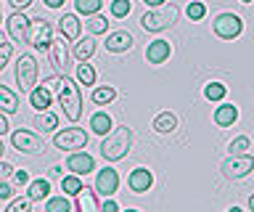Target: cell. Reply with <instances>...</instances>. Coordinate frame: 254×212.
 <instances>
[{
    "instance_id": "obj_1",
    "label": "cell",
    "mask_w": 254,
    "mask_h": 212,
    "mask_svg": "<svg viewBox=\"0 0 254 212\" xmlns=\"http://www.w3.org/2000/svg\"><path fill=\"white\" fill-rule=\"evenodd\" d=\"M48 90H59V104L64 106V114H66L69 122H77L82 117V93H79V85L71 82L66 74L51 77V80L43 82Z\"/></svg>"
},
{
    "instance_id": "obj_2",
    "label": "cell",
    "mask_w": 254,
    "mask_h": 212,
    "mask_svg": "<svg viewBox=\"0 0 254 212\" xmlns=\"http://www.w3.org/2000/svg\"><path fill=\"white\" fill-rule=\"evenodd\" d=\"M132 146V130L127 125H119V128H111L101 141V156L106 162H119L125 159L127 151Z\"/></svg>"
},
{
    "instance_id": "obj_3",
    "label": "cell",
    "mask_w": 254,
    "mask_h": 212,
    "mask_svg": "<svg viewBox=\"0 0 254 212\" xmlns=\"http://www.w3.org/2000/svg\"><path fill=\"white\" fill-rule=\"evenodd\" d=\"M180 16V8L175 3H164L159 5V8H151L148 13H143L140 19V27L146 29V32H162V29H170L175 21Z\"/></svg>"
},
{
    "instance_id": "obj_4",
    "label": "cell",
    "mask_w": 254,
    "mask_h": 212,
    "mask_svg": "<svg viewBox=\"0 0 254 212\" xmlns=\"http://www.w3.org/2000/svg\"><path fill=\"white\" fill-rule=\"evenodd\" d=\"M16 82H19L21 93H29L37 85V61L32 53H21L16 61Z\"/></svg>"
},
{
    "instance_id": "obj_5",
    "label": "cell",
    "mask_w": 254,
    "mask_h": 212,
    "mask_svg": "<svg viewBox=\"0 0 254 212\" xmlns=\"http://www.w3.org/2000/svg\"><path fill=\"white\" fill-rule=\"evenodd\" d=\"M222 175L228 180H241L254 170V156L252 154H230L225 162H222Z\"/></svg>"
},
{
    "instance_id": "obj_6",
    "label": "cell",
    "mask_w": 254,
    "mask_h": 212,
    "mask_svg": "<svg viewBox=\"0 0 254 212\" xmlns=\"http://www.w3.org/2000/svg\"><path fill=\"white\" fill-rule=\"evenodd\" d=\"M53 146L61 148V151H77V148H85L87 146V133L79 130V128H66L61 133L53 136Z\"/></svg>"
},
{
    "instance_id": "obj_7",
    "label": "cell",
    "mask_w": 254,
    "mask_h": 212,
    "mask_svg": "<svg viewBox=\"0 0 254 212\" xmlns=\"http://www.w3.org/2000/svg\"><path fill=\"white\" fill-rule=\"evenodd\" d=\"M53 40V27H51V21H45V19H29V35H27V43L32 45V48H37V51H43L48 48Z\"/></svg>"
},
{
    "instance_id": "obj_8",
    "label": "cell",
    "mask_w": 254,
    "mask_h": 212,
    "mask_svg": "<svg viewBox=\"0 0 254 212\" xmlns=\"http://www.w3.org/2000/svg\"><path fill=\"white\" fill-rule=\"evenodd\" d=\"M11 143L19 154H40L45 148V141L32 130H13Z\"/></svg>"
},
{
    "instance_id": "obj_9",
    "label": "cell",
    "mask_w": 254,
    "mask_h": 212,
    "mask_svg": "<svg viewBox=\"0 0 254 212\" xmlns=\"http://www.w3.org/2000/svg\"><path fill=\"white\" fill-rule=\"evenodd\" d=\"M214 35L222 37V40H233V37L241 35V29H244V21L236 16V13H220L217 19H214Z\"/></svg>"
},
{
    "instance_id": "obj_10",
    "label": "cell",
    "mask_w": 254,
    "mask_h": 212,
    "mask_svg": "<svg viewBox=\"0 0 254 212\" xmlns=\"http://www.w3.org/2000/svg\"><path fill=\"white\" fill-rule=\"evenodd\" d=\"M119 188V172L114 167H103L98 170V175H95V194L103 196V199H109V196H114Z\"/></svg>"
},
{
    "instance_id": "obj_11",
    "label": "cell",
    "mask_w": 254,
    "mask_h": 212,
    "mask_svg": "<svg viewBox=\"0 0 254 212\" xmlns=\"http://www.w3.org/2000/svg\"><path fill=\"white\" fill-rule=\"evenodd\" d=\"M8 27V35H11L13 43H27V35H29V19L24 16L21 11H13L5 21Z\"/></svg>"
},
{
    "instance_id": "obj_12",
    "label": "cell",
    "mask_w": 254,
    "mask_h": 212,
    "mask_svg": "<svg viewBox=\"0 0 254 212\" xmlns=\"http://www.w3.org/2000/svg\"><path fill=\"white\" fill-rule=\"evenodd\" d=\"M48 56H51V67L56 69V72H59V74H66L69 51H66L64 37H59V40H51V45H48Z\"/></svg>"
},
{
    "instance_id": "obj_13",
    "label": "cell",
    "mask_w": 254,
    "mask_h": 212,
    "mask_svg": "<svg viewBox=\"0 0 254 212\" xmlns=\"http://www.w3.org/2000/svg\"><path fill=\"white\" fill-rule=\"evenodd\" d=\"M66 170H71V175H87V172H93L95 170V159L87 151H74L66 159Z\"/></svg>"
},
{
    "instance_id": "obj_14",
    "label": "cell",
    "mask_w": 254,
    "mask_h": 212,
    "mask_svg": "<svg viewBox=\"0 0 254 212\" xmlns=\"http://www.w3.org/2000/svg\"><path fill=\"white\" fill-rule=\"evenodd\" d=\"M127 186H130V191L135 194H146L151 186H154V175H151V170L146 167H135L130 175H127Z\"/></svg>"
},
{
    "instance_id": "obj_15",
    "label": "cell",
    "mask_w": 254,
    "mask_h": 212,
    "mask_svg": "<svg viewBox=\"0 0 254 212\" xmlns=\"http://www.w3.org/2000/svg\"><path fill=\"white\" fill-rule=\"evenodd\" d=\"M170 53H172V45L167 40H154L146 48V59H148V64H164L170 59Z\"/></svg>"
},
{
    "instance_id": "obj_16",
    "label": "cell",
    "mask_w": 254,
    "mask_h": 212,
    "mask_svg": "<svg viewBox=\"0 0 254 212\" xmlns=\"http://www.w3.org/2000/svg\"><path fill=\"white\" fill-rule=\"evenodd\" d=\"M132 48V35L125 32V29H119V32H111L106 37V51L111 53H127Z\"/></svg>"
},
{
    "instance_id": "obj_17",
    "label": "cell",
    "mask_w": 254,
    "mask_h": 212,
    "mask_svg": "<svg viewBox=\"0 0 254 212\" xmlns=\"http://www.w3.org/2000/svg\"><path fill=\"white\" fill-rule=\"evenodd\" d=\"M77 210L79 212H101V204H98V194L95 188H87L82 186L77 194Z\"/></svg>"
},
{
    "instance_id": "obj_18",
    "label": "cell",
    "mask_w": 254,
    "mask_h": 212,
    "mask_svg": "<svg viewBox=\"0 0 254 212\" xmlns=\"http://www.w3.org/2000/svg\"><path fill=\"white\" fill-rule=\"evenodd\" d=\"M59 29H61V37H64V40H77L82 24H79V19L74 16V13H64V16L59 19Z\"/></svg>"
},
{
    "instance_id": "obj_19",
    "label": "cell",
    "mask_w": 254,
    "mask_h": 212,
    "mask_svg": "<svg viewBox=\"0 0 254 212\" xmlns=\"http://www.w3.org/2000/svg\"><path fill=\"white\" fill-rule=\"evenodd\" d=\"M51 101H53V96H51V90L45 88V85H35V88L29 90V104L37 109V112H48V106H51Z\"/></svg>"
},
{
    "instance_id": "obj_20",
    "label": "cell",
    "mask_w": 254,
    "mask_h": 212,
    "mask_svg": "<svg viewBox=\"0 0 254 212\" xmlns=\"http://www.w3.org/2000/svg\"><path fill=\"white\" fill-rule=\"evenodd\" d=\"M236 120H238V109L233 104H222L214 109V125L217 128H230Z\"/></svg>"
},
{
    "instance_id": "obj_21",
    "label": "cell",
    "mask_w": 254,
    "mask_h": 212,
    "mask_svg": "<svg viewBox=\"0 0 254 212\" xmlns=\"http://www.w3.org/2000/svg\"><path fill=\"white\" fill-rule=\"evenodd\" d=\"M154 130L162 133V136H170V133L178 130V117H175L172 112H159L154 117Z\"/></svg>"
},
{
    "instance_id": "obj_22",
    "label": "cell",
    "mask_w": 254,
    "mask_h": 212,
    "mask_svg": "<svg viewBox=\"0 0 254 212\" xmlns=\"http://www.w3.org/2000/svg\"><path fill=\"white\" fill-rule=\"evenodd\" d=\"M27 196H29L32 202H43V199H48V196H51V180H48V178L29 180V191H27Z\"/></svg>"
},
{
    "instance_id": "obj_23",
    "label": "cell",
    "mask_w": 254,
    "mask_h": 212,
    "mask_svg": "<svg viewBox=\"0 0 254 212\" xmlns=\"http://www.w3.org/2000/svg\"><path fill=\"white\" fill-rule=\"evenodd\" d=\"M0 112L3 114H16L19 112V96H16L11 88H5V85H0Z\"/></svg>"
},
{
    "instance_id": "obj_24",
    "label": "cell",
    "mask_w": 254,
    "mask_h": 212,
    "mask_svg": "<svg viewBox=\"0 0 254 212\" xmlns=\"http://www.w3.org/2000/svg\"><path fill=\"white\" fill-rule=\"evenodd\" d=\"M111 128H114V122H111V117L106 112H95L90 117V130L95 133V136H106Z\"/></svg>"
},
{
    "instance_id": "obj_25",
    "label": "cell",
    "mask_w": 254,
    "mask_h": 212,
    "mask_svg": "<svg viewBox=\"0 0 254 212\" xmlns=\"http://www.w3.org/2000/svg\"><path fill=\"white\" fill-rule=\"evenodd\" d=\"M35 128H40L43 133H53L56 128H59V117H56L53 112H40L37 120H35Z\"/></svg>"
},
{
    "instance_id": "obj_26",
    "label": "cell",
    "mask_w": 254,
    "mask_h": 212,
    "mask_svg": "<svg viewBox=\"0 0 254 212\" xmlns=\"http://www.w3.org/2000/svg\"><path fill=\"white\" fill-rule=\"evenodd\" d=\"M114 98H117V90L111 88V85H101V88L93 90V104H98V106H106Z\"/></svg>"
},
{
    "instance_id": "obj_27",
    "label": "cell",
    "mask_w": 254,
    "mask_h": 212,
    "mask_svg": "<svg viewBox=\"0 0 254 212\" xmlns=\"http://www.w3.org/2000/svg\"><path fill=\"white\" fill-rule=\"evenodd\" d=\"M93 53H95V40H93V37H85V40H79L74 45V59L77 61H87Z\"/></svg>"
},
{
    "instance_id": "obj_28",
    "label": "cell",
    "mask_w": 254,
    "mask_h": 212,
    "mask_svg": "<svg viewBox=\"0 0 254 212\" xmlns=\"http://www.w3.org/2000/svg\"><path fill=\"white\" fill-rule=\"evenodd\" d=\"M74 8L82 16H95L103 8V0H74Z\"/></svg>"
},
{
    "instance_id": "obj_29",
    "label": "cell",
    "mask_w": 254,
    "mask_h": 212,
    "mask_svg": "<svg viewBox=\"0 0 254 212\" xmlns=\"http://www.w3.org/2000/svg\"><path fill=\"white\" fill-rule=\"evenodd\" d=\"M79 188H82V178H79V175H64V178H61V191H64V196H77Z\"/></svg>"
},
{
    "instance_id": "obj_30",
    "label": "cell",
    "mask_w": 254,
    "mask_h": 212,
    "mask_svg": "<svg viewBox=\"0 0 254 212\" xmlns=\"http://www.w3.org/2000/svg\"><path fill=\"white\" fill-rule=\"evenodd\" d=\"M45 212H71V204L66 196H48V202H45Z\"/></svg>"
},
{
    "instance_id": "obj_31",
    "label": "cell",
    "mask_w": 254,
    "mask_h": 212,
    "mask_svg": "<svg viewBox=\"0 0 254 212\" xmlns=\"http://www.w3.org/2000/svg\"><path fill=\"white\" fill-rule=\"evenodd\" d=\"M225 93H228V88H225L222 82L204 85V98H206V101H222V98H225Z\"/></svg>"
},
{
    "instance_id": "obj_32",
    "label": "cell",
    "mask_w": 254,
    "mask_h": 212,
    "mask_svg": "<svg viewBox=\"0 0 254 212\" xmlns=\"http://www.w3.org/2000/svg\"><path fill=\"white\" fill-rule=\"evenodd\" d=\"M77 80L82 85H95V69L87 61H79L77 64Z\"/></svg>"
},
{
    "instance_id": "obj_33",
    "label": "cell",
    "mask_w": 254,
    "mask_h": 212,
    "mask_svg": "<svg viewBox=\"0 0 254 212\" xmlns=\"http://www.w3.org/2000/svg\"><path fill=\"white\" fill-rule=\"evenodd\" d=\"M85 27H87V32H90V35H103V32H106V27H109V21L95 13V16H90L85 21Z\"/></svg>"
},
{
    "instance_id": "obj_34",
    "label": "cell",
    "mask_w": 254,
    "mask_h": 212,
    "mask_svg": "<svg viewBox=\"0 0 254 212\" xmlns=\"http://www.w3.org/2000/svg\"><path fill=\"white\" fill-rule=\"evenodd\" d=\"M188 19L190 21H201L204 19V13H206V5L201 3V0H190V5H188Z\"/></svg>"
},
{
    "instance_id": "obj_35",
    "label": "cell",
    "mask_w": 254,
    "mask_h": 212,
    "mask_svg": "<svg viewBox=\"0 0 254 212\" xmlns=\"http://www.w3.org/2000/svg\"><path fill=\"white\" fill-rule=\"evenodd\" d=\"M29 210H32V199L29 196H19V199H13L8 204L5 212H29Z\"/></svg>"
},
{
    "instance_id": "obj_36",
    "label": "cell",
    "mask_w": 254,
    "mask_h": 212,
    "mask_svg": "<svg viewBox=\"0 0 254 212\" xmlns=\"http://www.w3.org/2000/svg\"><path fill=\"white\" fill-rule=\"evenodd\" d=\"M130 13V0H114L111 3V16L114 19H125Z\"/></svg>"
},
{
    "instance_id": "obj_37",
    "label": "cell",
    "mask_w": 254,
    "mask_h": 212,
    "mask_svg": "<svg viewBox=\"0 0 254 212\" xmlns=\"http://www.w3.org/2000/svg\"><path fill=\"white\" fill-rule=\"evenodd\" d=\"M230 154H246V148H249V138L246 136H238V138H233L230 141Z\"/></svg>"
},
{
    "instance_id": "obj_38",
    "label": "cell",
    "mask_w": 254,
    "mask_h": 212,
    "mask_svg": "<svg viewBox=\"0 0 254 212\" xmlns=\"http://www.w3.org/2000/svg\"><path fill=\"white\" fill-rule=\"evenodd\" d=\"M11 56H13V45L11 43H0V72H3L5 64L11 61Z\"/></svg>"
},
{
    "instance_id": "obj_39",
    "label": "cell",
    "mask_w": 254,
    "mask_h": 212,
    "mask_svg": "<svg viewBox=\"0 0 254 212\" xmlns=\"http://www.w3.org/2000/svg\"><path fill=\"white\" fill-rule=\"evenodd\" d=\"M13 183L19 186V188H21V186H27V183H29L27 170H16V167H13Z\"/></svg>"
},
{
    "instance_id": "obj_40",
    "label": "cell",
    "mask_w": 254,
    "mask_h": 212,
    "mask_svg": "<svg viewBox=\"0 0 254 212\" xmlns=\"http://www.w3.org/2000/svg\"><path fill=\"white\" fill-rule=\"evenodd\" d=\"M11 175H13V167L8 162L0 159V180H5V178H11Z\"/></svg>"
},
{
    "instance_id": "obj_41",
    "label": "cell",
    "mask_w": 254,
    "mask_h": 212,
    "mask_svg": "<svg viewBox=\"0 0 254 212\" xmlns=\"http://www.w3.org/2000/svg\"><path fill=\"white\" fill-rule=\"evenodd\" d=\"M11 196H13V186H8L0 180V199H11Z\"/></svg>"
},
{
    "instance_id": "obj_42",
    "label": "cell",
    "mask_w": 254,
    "mask_h": 212,
    "mask_svg": "<svg viewBox=\"0 0 254 212\" xmlns=\"http://www.w3.org/2000/svg\"><path fill=\"white\" fill-rule=\"evenodd\" d=\"M101 212H119V207H117V202H114V199H111V196H109V199L101 204Z\"/></svg>"
},
{
    "instance_id": "obj_43",
    "label": "cell",
    "mask_w": 254,
    "mask_h": 212,
    "mask_svg": "<svg viewBox=\"0 0 254 212\" xmlns=\"http://www.w3.org/2000/svg\"><path fill=\"white\" fill-rule=\"evenodd\" d=\"M48 178H64V167H59V164H53V167L48 170Z\"/></svg>"
},
{
    "instance_id": "obj_44",
    "label": "cell",
    "mask_w": 254,
    "mask_h": 212,
    "mask_svg": "<svg viewBox=\"0 0 254 212\" xmlns=\"http://www.w3.org/2000/svg\"><path fill=\"white\" fill-rule=\"evenodd\" d=\"M11 5H13L16 11H24L27 5H32V0H11Z\"/></svg>"
},
{
    "instance_id": "obj_45",
    "label": "cell",
    "mask_w": 254,
    "mask_h": 212,
    "mask_svg": "<svg viewBox=\"0 0 254 212\" xmlns=\"http://www.w3.org/2000/svg\"><path fill=\"white\" fill-rule=\"evenodd\" d=\"M8 128H11V125H8V120H5V114L0 112V136H5V133H8Z\"/></svg>"
},
{
    "instance_id": "obj_46",
    "label": "cell",
    "mask_w": 254,
    "mask_h": 212,
    "mask_svg": "<svg viewBox=\"0 0 254 212\" xmlns=\"http://www.w3.org/2000/svg\"><path fill=\"white\" fill-rule=\"evenodd\" d=\"M43 3L48 5V8H61V5H64V0H43Z\"/></svg>"
},
{
    "instance_id": "obj_47",
    "label": "cell",
    "mask_w": 254,
    "mask_h": 212,
    "mask_svg": "<svg viewBox=\"0 0 254 212\" xmlns=\"http://www.w3.org/2000/svg\"><path fill=\"white\" fill-rule=\"evenodd\" d=\"M146 5H151V8H159V5H164V0H143Z\"/></svg>"
},
{
    "instance_id": "obj_48",
    "label": "cell",
    "mask_w": 254,
    "mask_h": 212,
    "mask_svg": "<svg viewBox=\"0 0 254 212\" xmlns=\"http://www.w3.org/2000/svg\"><path fill=\"white\" fill-rule=\"evenodd\" d=\"M249 210H252V212H254V194H252V196H249Z\"/></svg>"
},
{
    "instance_id": "obj_49",
    "label": "cell",
    "mask_w": 254,
    "mask_h": 212,
    "mask_svg": "<svg viewBox=\"0 0 254 212\" xmlns=\"http://www.w3.org/2000/svg\"><path fill=\"white\" fill-rule=\"evenodd\" d=\"M3 151H5V146H3V141H0V159H3Z\"/></svg>"
},
{
    "instance_id": "obj_50",
    "label": "cell",
    "mask_w": 254,
    "mask_h": 212,
    "mask_svg": "<svg viewBox=\"0 0 254 212\" xmlns=\"http://www.w3.org/2000/svg\"><path fill=\"white\" fill-rule=\"evenodd\" d=\"M228 212H244V210H241V207H230Z\"/></svg>"
},
{
    "instance_id": "obj_51",
    "label": "cell",
    "mask_w": 254,
    "mask_h": 212,
    "mask_svg": "<svg viewBox=\"0 0 254 212\" xmlns=\"http://www.w3.org/2000/svg\"><path fill=\"white\" fill-rule=\"evenodd\" d=\"M125 212H140V210H125Z\"/></svg>"
},
{
    "instance_id": "obj_52",
    "label": "cell",
    "mask_w": 254,
    "mask_h": 212,
    "mask_svg": "<svg viewBox=\"0 0 254 212\" xmlns=\"http://www.w3.org/2000/svg\"><path fill=\"white\" fill-rule=\"evenodd\" d=\"M241 3H252V0H241Z\"/></svg>"
}]
</instances>
